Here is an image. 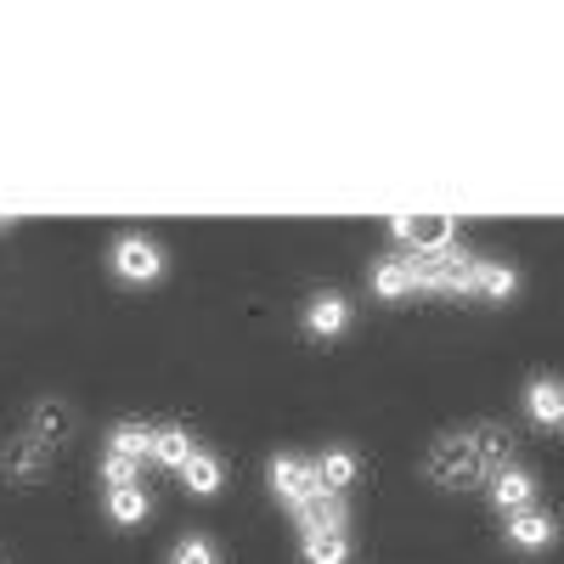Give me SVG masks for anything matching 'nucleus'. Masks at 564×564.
Masks as SVG:
<instances>
[{
    "label": "nucleus",
    "instance_id": "1",
    "mask_svg": "<svg viewBox=\"0 0 564 564\" xmlns=\"http://www.w3.org/2000/svg\"><path fill=\"white\" fill-rule=\"evenodd\" d=\"M508 452H513V435L502 423H468V430H446L430 457H423V475L446 491H468L480 480H497L508 468Z\"/></svg>",
    "mask_w": 564,
    "mask_h": 564
},
{
    "label": "nucleus",
    "instance_id": "2",
    "mask_svg": "<svg viewBox=\"0 0 564 564\" xmlns=\"http://www.w3.org/2000/svg\"><path fill=\"white\" fill-rule=\"evenodd\" d=\"M390 231L401 243H412V254H441V249H452V215H395L390 220Z\"/></svg>",
    "mask_w": 564,
    "mask_h": 564
},
{
    "label": "nucleus",
    "instance_id": "3",
    "mask_svg": "<svg viewBox=\"0 0 564 564\" xmlns=\"http://www.w3.org/2000/svg\"><path fill=\"white\" fill-rule=\"evenodd\" d=\"M271 491H276V502L300 508L305 497L322 491V486H316V463H305V457H276V463H271Z\"/></svg>",
    "mask_w": 564,
    "mask_h": 564
},
{
    "label": "nucleus",
    "instance_id": "4",
    "mask_svg": "<svg viewBox=\"0 0 564 564\" xmlns=\"http://www.w3.org/2000/svg\"><path fill=\"white\" fill-rule=\"evenodd\" d=\"M113 271L124 276V282H153L159 271H164V254H159V243H148V238H119L113 243Z\"/></svg>",
    "mask_w": 564,
    "mask_h": 564
},
{
    "label": "nucleus",
    "instance_id": "5",
    "mask_svg": "<svg viewBox=\"0 0 564 564\" xmlns=\"http://www.w3.org/2000/svg\"><path fill=\"white\" fill-rule=\"evenodd\" d=\"M52 457H57L52 446H40V441L23 430V435L7 446V480H12V486H34V480L45 475V463H52Z\"/></svg>",
    "mask_w": 564,
    "mask_h": 564
},
{
    "label": "nucleus",
    "instance_id": "6",
    "mask_svg": "<svg viewBox=\"0 0 564 564\" xmlns=\"http://www.w3.org/2000/svg\"><path fill=\"white\" fill-rule=\"evenodd\" d=\"M553 542H558L553 513H536V508L508 513V547H520V553H542V547H553Z\"/></svg>",
    "mask_w": 564,
    "mask_h": 564
},
{
    "label": "nucleus",
    "instance_id": "7",
    "mask_svg": "<svg viewBox=\"0 0 564 564\" xmlns=\"http://www.w3.org/2000/svg\"><path fill=\"white\" fill-rule=\"evenodd\" d=\"M294 520H300V531L311 536V531H345V497H334V491H316V497H305L300 508H294Z\"/></svg>",
    "mask_w": 564,
    "mask_h": 564
},
{
    "label": "nucleus",
    "instance_id": "8",
    "mask_svg": "<svg viewBox=\"0 0 564 564\" xmlns=\"http://www.w3.org/2000/svg\"><path fill=\"white\" fill-rule=\"evenodd\" d=\"M491 502L502 508V513H525L531 502H536V475H525V468H502V475L491 480Z\"/></svg>",
    "mask_w": 564,
    "mask_h": 564
},
{
    "label": "nucleus",
    "instance_id": "9",
    "mask_svg": "<svg viewBox=\"0 0 564 564\" xmlns=\"http://www.w3.org/2000/svg\"><path fill=\"white\" fill-rule=\"evenodd\" d=\"M345 327H350V305H345V294H316V300L305 305V334L334 339V334H345Z\"/></svg>",
    "mask_w": 564,
    "mask_h": 564
},
{
    "label": "nucleus",
    "instance_id": "10",
    "mask_svg": "<svg viewBox=\"0 0 564 564\" xmlns=\"http://www.w3.org/2000/svg\"><path fill=\"white\" fill-rule=\"evenodd\" d=\"M29 435H34L40 446H52V452H57V446L74 435V412H68L63 401H40L34 417H29Z\"/></svg>",
    "mask_w": 564,
    "mask_h": 564
},
{
    "label": "nucleus",
    "instance_id": "11",
    "mask_svg": "<svg viewBox=\"0 0 564 564\" xmlns=\"http://www.w3.org/2000/svg\"><path fill=\"white\" fill-rule=\"evenodd\" d=\"M525 412H531V423H564V384H553V379H531V390H525Z\"/></svg>",
    "mask_w": 564,
    "mask_h": 564
},
{
    "label": "nucleus",
    "instance_id": "12",
    "mask_svg": "<svg viewBox=\"0 0 564 564\" xmlns=\"http://www.w3.org/2000/svg\"><path fill=\"white\" fill-rule=\"evenodd\" d=\"M356 475H361L356 452H327V457H316V486L334 491V497H345V486H350Z\"/></svg>",
    "mask_w": 564,
    "mask_h": 564
},
{
    "label": "nucleus",
    "instance_id": "13",
    "mask_svg": "<svg viewBox=\"0 0 564 564\" xmlns=\"http://www.w3.org/2000/svg\"><path fill=\"white\" fill-rule=\"evenodd\" d=\"M372 294H379V300H406V294H412V265H406V254L372 265Z\"/></svg>",
    "mask_w": 564,
    "mask_h": 564
},
{
    "label": "nucleus",
    "instance_id": "14",
    "mask_svg": "<svg viewBox=\"0 0 564 564\" xmlns=\"http://www.w3.org/2000/svg\"><path fill=\"white\" fill-rule=\"evenodd\" d=\"M193 435H186V430H153V463H164V468H175V475H181V468L186 463H193Z\"/></svg>",
    "mask_w": 564,
    "mask_h": 564
},
{
    "label": "nucleus",
    "instance_id": "15",
    "mask_svg": "<svg viewBox=\"0 0 564 564\" xmlns=\"http://www.w3.org/2000/svg\"><path fill=\"white\" fill-rule=\"evenodd\" d=\"M148 491H141V486H119V491H108V520L113 525H141V520H148Z\"/></svg>",
    "mask_w": 564,
    "mask_h": 564
},
{
    "label": "nucleus",
    "instance_id": "16",
    "mask_svg": "<svg viewBox=\"0 0 564 564\" xmlns=\"http://www.w3.org/2000/svg\"><path fill=\"white\" fill-rule=\"evenodd\" d=\"M181 480H186V491H193V497H215L220 491V457L193 452V463L181 468Z\"/></svg>",
    "mask_w": 564,
    "mask_h": 564
},
{
    "label": "nucleus",
    "instance_id": "17",
    "mask_svg": "<svg viewBox=\"0 0 564 564\" xmlns=\"http://www.w3.org/2000/svg\"><path fill=\"white\" fill-rule=\"evenodd\" d=\"M513 289H520V276H513L508 265H497V260H480L475 265V294L480 300H508Z\"/></svg>",
    "mask_w": 564,
    "mask_h": 564
},
{
    "label": "nucleus",
    "instance_id": "18",
    "mask_svg": "<svg viewBox=\"0 0 564 564\" xmlns=\"http://www.w3.org/2000/svg\"><path fill=\"white\" fill-rule=\"evenodd\" d=\"M108 452L113 457H130V463L153 457V430H141V423H119V430L108 435Z\"/></svg>",
    "mask_w": 564,
    "mask_h": 564
},
{
    "label": "nucleus",
    "instance_id": "19",
    "mask_svg": "<svg viewBox=\"0 0 564 564\" xmlns=\"http://www.w3.org/2000/svg\"><path fill=\"white\" fill-rule=\"evenodd\" d=\"M345 558H350L345 531H311L305 536V564H345Z\"/></svg>",
    "mask_w": 564,
    "mask_h": 564
},
{
    "label": "nucleus",
    "instance_id": "20",
    "mask_svg": "<svg viewBox=\"0 0 564 564\" xmlns=\"http://www.w3.org/2000/svg\"><path fill=\"white\" fill-rule=\"evenodd\" d=\"M475 254H457L452 249V260H446V294H475Z\"/></svg>",
    "mask_w": 564,
    "mask_h": 564
},
{
    "label": "nucleus",
    "instance_id": "21",
    "mask_svg": "<svg viewBox=\"0 0 564 564\" xmlns=\"http://www.w3.org/2000/svg\"><path fill=\"white\" fill-rule=\"evenodd\" d=\"M102 480H108V491H119V486H135V463L130 457H102Z\"/></svg>",
    "mask_w": 564,
    "mask_h": 564
},
{
    "label": "nucleus",
    "instance_id": "22",
    "mask_svg": "<svg viewBox=\"0 0 564 564\" xmlns=\"http://www.w3.org/2000/svg\"><path fill=\"white\" fill-rule=\"evenodd\" d=\"M170 564H215V547L204 542V536H186L181 547H175V558Z\"/></svg>",
    "mask_w": 564,
    "mask_h": 564
}]
</instances>
